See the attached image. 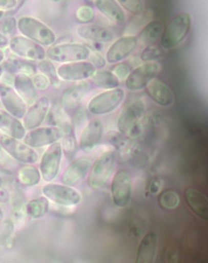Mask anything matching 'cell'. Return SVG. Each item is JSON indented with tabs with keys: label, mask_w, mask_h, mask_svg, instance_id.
<instances>
[{
	"label": "cell",
	"mask_w": 208,
	"mask_h": 263,
	"mask_svg": "<svg viewBox=\"0 0 208 263\" xmlns=\"http://www.w3.org/2000/svg\"><path fill=\"white\" fill-rule=\"evenodd\" d=\"M108 137L109 142L120 152L123 151L124 149L127 150L130 145L128 140L119 133L110 132L108 134Z\"/></svg>",
	"instance_id": "obj_37"
},
{
	"label": "cell",
	"mask_w": 208,
	"mask_h": 263,
	"mask_svg": "<svg viewBox=\"0 0 208 263\" xmlns=\"http://www.w3.org/2000/svg\"><path fill=\"white\" fill-rule=\"evenodd\" d=\"M62 157L61 145L58 142L49 146L44 154L40 163L41 174L48 182L54 180L60 168Z\"/></svg>",
	"instance_id": "obj_13"
},
{
	"label": "cell",
	"mask_w": 208,
	"mask_h": 263,
	"mask_svg": "<svg viewBox=\"0 0 208 263\" xmlns=\"http://www.w3.org/2000/svg\"><path fill=\"white\" fill-rule=\"evenodd\" d=\"M10 41L7 36L0 32V49H4L9 46Z\"/></svg>",
	"instance_id": "obj_49"
},
{
	"label": "cell",
	"mask_w": 208,
	"mask_h": 263,
	"mask_svg": "<svg viewBox=\"0 0 208 263\" xmlns=\"http://www.w3.org/2000/svg\"><path fill=\"white\" fill-rule=\"evenodd\" d=\"M90 90L91 85L86 82L68 88L60 98L61 106L67 111L77 109Z\"/></svg>",
	"instance_id": "obj_18"
},
{
	"label": "cell",
	"mask_w": 208,
	"mask_h": 263,
	"mask_svg": "<svg viewBox=\"0 0 208 263\" xmlns=\"http://www.w3.org/2000/svg\"><path fill=\"white\" fill-rule=\"evenodd\" d=\"M157 247V236L154 232L148 233L142 239L137 251L136 261L140 263L152 262Z\"/></svg>",
	"instance_id": "obj_26"
},
{
	"label": "cell",
	"mask_w": 208,
	"mask_h": 263,
	"mask_svg": "<svg viewBox=\"0 0 208 263\" xmlns=\"http://www.w3.org/2000/svg\"><path fill=\"white\" fill-rule=\"evenodd\" d=\"M125 92L122 89L116 88L104 91L93 98L88 108L92 114L102 116L116 109L123 102Z\"/></svg>",
	"instance_id": "obj_6"
},
{
	"label": "cell",
	"mask_w": 208,
	"mask_h": 263,
	"mask_svg": "<svg viewBox=\"0 0 208 263\" xmlns=\"http://www.w3.org/2000/svg\"><path fill=\"white\" fill-rule=\"evenodd\" d=\"M14 89L27 105H32L38 98L37 89L32 79L25 74H16L14 78Z\"/></svg>",
	"instance_id": "obj_23"
},
{
	"label": "cell",
	"mask_w": 208,
	"mask_h": 263,
	"mask_svg": "<svg viewBox=\"0 0 208 263\" xmlns=\"http://www.w3.org/2000/svg\"><path fill=\"white\" fill-rule=\"evenodd\" d=\"M94 4L102 14L112 21L119 24H122L126 21V13L118 2L114 0H96Z\"/></svg>",
	"instance_id": "obj_28"
},
{
	"label": "cell",
	"mask_w": 208,
	"mask_h": 263,
	"mask_svg": "<svg viewBox=\"0 0 208 263\" xmlns=\"http://www.w3.org/2000/svg\"><path fill=\"white\" fill-rule=\"evenodd\" d=\"M4 71V68L3 66L0 65V79L3 77Z\"/></svg>",
	"instance_id": "obj_52"
},
{
	"label": "cell",
	"mask_w": 208,
	"mask_h": 263,
	"mask_svg": "<svg viewBox=\"0 0 208 263\" xmlns=\"http://www.w3.org/2000/svg\"><path fill=\"white\" fill-rule=\"evenodd\" d=\"M151 98L161 106L169 107L174 103L175 95L171 88L162 81L155 79L147 86Z\"/></svg>",
	"instance_id": "obj_22"
},
{
	"label": "cell",
	"mask_w": 208,
	"mask_h": 263,
	"mask_svg": "<svg viewBox=\"0 0 208 263\" xmlns=\"http://www.w3.org/2000/svg\"><path fill=\"white\" fill-rule=\"evenodd\" d=\"M45 196L58 205L72 206L79 204L81 200L80 194L70 186L50 183L43 187Z\"/></svg>",
	"instance_id": "obj_10"
},
{
	"label": "cell",
	"mask_w": 208,
	"mask_h": 263,
	"mask_svg": "<svg viewBox=\"0 0 208 263\" xmlns=\"http://www.w3.org/2000/svg\"><path fill=\"white\" fill-rule=\"evenodd\" d=\"M132 177L124 170L118 171L115 175L111 186L112 195L115 204L124 207L129 203L132 193Z\"/></svg>",
	"instance_id": "obj_14"
},
{
	"label": "cell",
	"mask_w": 208,
	"mask_h": 263,
	"mask_svg": "<svg viewBox=\"0 0 208 263\" xmlns=\"http://www.w3.org/2000/svg\"><path fill=\"white\" fill-rule=\"evenodd\" d=\"M145 105L137 100L127 106L121 112L118 120V128L121 134L137 137L144 123Z\"/></svg>",
	"instance_id": "obj_3"
},
{
	"label": "cell",
	"mask_w": 208,
	"mask_h": 263,
	"mask_svg": "<svg viewBox=\"0 0 208 263\" xmlns=\"http://www.w3.org/2000/svg\"><path fill=\"white\" fill-rule=\"evenodd\" d=\"M10 199V195L7 190L4 189H0V203H6Z\"/></svg>",
	"instance_id": "obj_50"
},
{
	"label": "cell",
	"mask_w": 208,
	"mask_h": 263,
	"mask_svg": "<svg viewBox=\"0 0 208 263\" xmlns=\"http://www.w3.org/2000/svg\"><path fill=\"white\" fill-rule=\"evenodd\" d=\"M3 241L6 243H8L11 240L12 234L14 232V223L11 220L7 219L3 223Z\"/></svg>",
	"instance_id": "obj_42"
},
{
	"label": "cell",
	"mask_w": 208,
	"mask_h": 263,
	"mask_svg": "<svg viewBox=\"0 0 208 263\" xmlns=\"http://www.w3.org/2000/svg\"><path fill=\"white\" fill-rule=\"evenodd\" d=\"M91 165V160L89 158L82 157L76 159L64 172L62 183L70 186L75 185L86 177Z\"/></svg>",
	"instance_id": "obj_19"
},
{
	"label": "cell",
	"mask_w": 208,
	"mask_h": 263,
	"mask_svg": "<svg viewBox=\"0 0 208 263\" xmlns=\"http://www.w3.org/2000/svg\"><path fill=\"white\" fill-rule=\"evenodd\" d=\"M16 0H0V11L5 12L16 9L20 4Z\"/></svg>",
	"instance_id": "obj_46"
},
{
	"label": "cell",
	"mask_w": 208,
	"mask_h": 263,
	"mask_svg": "<svg viewBox=\"0 0 208 263\" xmlns=\"http://www.w3.org/2000/svg\"><path fill=\"white\" fill-rule=\"evenodd\" d=\"M76 17L78 21L84 24H89L95 17V12L92 8L88 6L80 7L76 12Z\"/></svg>",
	"instance_id": "obj_38"
},
{
	"label": "cell",
	"mask_w": 208,
	"mask_h": 263,
	"mask_svg": "<svg viewBox=\"0 0 208 263\" xmlns=\"http://www.w3.org/2000/svg\"><path fill=\"white\" fill-rule=\"evenodd\" d=\"M160 70L156 62H148L136 68L126 80V86L131 91H139L147 87Z\"/></svg>",
	"instance_id": "obj_9"
},
{
	"label": "cell",
	"mask_w": 208,
	"mask_h": 263,
	"mask_svg": "<svg viewBox=\"0 0 208 263\" xmlns=\"http://www.w3.org/2000/svg\"><path fill=\"white\" fill-rule=\"evenodd\" d=\"M91 80L96 87L104 90L116 89L120 84V81L114 73L107 70H96Z\"/></svg>",
	"instance_id": "obj_29"
},
{
	"label": "cell",
	"mask_w": 208,
	"mask_h": 263,
	"mask_svg": "<svg viewBox=\"0 0 208 263\" xmlns=\"http://www.w3.org/2000/svg\"><path fill=\"white\" fill-rule=\"evenodd\" d=\"M5 59V53L3 49H0V63H2Z\"/></svg>",
	"instance_id": "obj_51"
},
{
	"label": "cell",
	"mask_w": 208,
	"mask_h": 263,
	"mask_svg": "<svg viewBox=\"0 0 208 263\" xmlns=\"http://www.w3.org/2000/svg\"><path fill=\"white\" fill-rule=\"evenodd\" d=\"M19 120L6 110L0 109V130L8 136L22 140L26 134V129Z\"/></svg>",
	"instance_id": "obj_25"
},
{
	"label": "cell",
	"mask_w": 208,
	"mask_h": 263,
	"mask_svg": "<svg viewBox=\"0 0 208 263\" xmlns=\"http://www.w3.org/2000/svg\"><path fill=\"white\" fill-rule=\"evenodd\" d=\"M62 151L66 159L72 161L78 152V143L73 127L67 122L62 124Z\"/></svg>",
	"instance_id": "obj_27"
},
{
	"label": "cell",
	"mask_w": 208,
	"mask_h": 263,
	"mask_svg": "<svg viewBox=\"0 0 208 263\" xmlns=\"http://www.w3.org/2000/svg\"><path fill=\"white\" fill-rule=\"evenodd\" d=\"M81 39L97 43H108L114 40L115 34L110 29L95 24H83L77 29Z\"/></svg>",
	"instance_id": "obj_21"
},
{
	"label": "cell",
	"mask_w": 208,
	"mask_h": 263,
	"mask_svg": "<svg viewBox=\"0 0 208 263\" xmlns=\"http://www.w3.org/2000/svg\"><path fill=\"white\" fill-rule=\"evenodd\" d=\"M103 134V125L98 119L90 121L84 129L80 141V147L83 152L92 151L100 143Z\"/></svg>",
	"instance_id": "obj_20"
},
{
	"label": "cell",
	"mask_w": 208,
	"mask_h": 263,
	"mask_svg": "<svg viewBox=\"0 0 208 263\" xmlns=\"http://www.w3.org/2000/svg\"><path fill=\"white\" fill-rule=\"evenodd\" d=\"M17 178L19 182L25 186H31L37 185L41 179V174L35 166L26 165L18 171Z\"/></svg>",
	"instance_id": "obj_32"
},
{
	"label": "cell",
	"mask_w": 208,
	"mask_h": 263,
	"mask_svg": "<svg viewBox=\"0 0 208 263\" xmlns=\"http://www.w3.org/2000/svg\"><path fill=\"white\" fill-rule=\"evenodd\" d=\"M62 136V131L59 127H38L26 134L24 143L32 148L41 147L58 142Z\"/></svg>",
	"instance_id": "obj_12"
},
{
	"label": "cell",
	"mask_w": 208,
	"mask_h": 263,
	"mask_svg": "<svg viewBox=\"0 0 208 263\" xmlns=\"http://www.w3.org/2000/svg\"><path fill=\"white\" fill-rule=\"evenodd\" d=\"M13 159L0 146V166L7 169H12L16 165Z\"/></svg>",
	"instance_id": "obj_44"
},
{
	"label": "cell",
	"mask_w": 208,
	"mask_h": 263,
	"mask_svg": "<svg viewBox=\"0 0 208 263\" xmlns=\"http://www.w3.org/2000/svg\"><path fill=\"white\" fill-rule=\"evenodd\" d=\"M137 40L133 36H124L115 42L107 51L106 60L111 64L120 62L130 56L137 46Z\"/></svg>",
	"instance_id": "obj_17"
},
{
	"label": "cell",
	"mask_w": 208,
	"mask_h": 263,
	"mask_svg": "<svg viewBox=\"0 0 208 263\" xmlns=\"http://www.w3.org/2000/svg\"><path fill=\"white\" fill-rule=\"evenodd\" d=\"M191 17L185 12L173 16L166 26L161 37V46L171 49L180 45L189 33Z\"/></svg>",
	"instance_id": "obj_2"
},
{
	"label": "cell",
	"mask_w": 208,
	"mask_h": 263,
	"mask_svg": "<svg viewBox=\"0 0 208 263\" xmlns=\"http://www.w3.org/2000/svg\"><path fill=\"white\" fill-rule=\"evenodd\" d=\"M89 58H90V62L95 68L101 69L105 67L107 64V60L99 53L91 54Z\"/></svg>",
	"instance_id": "obj_45"
},
{
	"label": "cell",
	"mask_w": 208,
	"mask_h": 263,
	"mask_svg": "<svg viewBox=\"0 0 208 263\" xmlns=\"http://www.w3.org/2000/svg\"><path fill=\"white\" fill-rule=\"evenodd\" d=\"M158 202L163 209L171 210L177 208L180 202L178 194L172 190H165L161 192L158 196Z\"/></svg>",
	"instance_id": "obj_34"
},
{
	"label": "cell",
	"mask_w": 208,
	"mask_h": 263,
	"mask_svg": "<svg viewBox=\"0 0 208 263\" xmlns=\"http://www.w3.org/2000/svg\"><path fill=\"white\" fill-rule=\"evenodd\" d=\"M185 201L191 210L203 220L208 218V201L201 192L193 187H189L184 192Z\"/></svg>",
	"instance_id": "obj_24"
},
{
	"label": "cell",
	"mask_w": 208,
	"mask_h": 263,
	"mask_svg": "<svg viewBox=\"0 0 208 263\" xmlns=\"http://www.w3.org/2000/svg\"><path fill=\"white\" fill-rule=\"evenodd\" d=\"M4 68L11 73L25 74L29 77L33 76L37 71V66L19 57L9 58Z\"/></svg>",
	"instance_id": "obj_30"
},
{
	"label": "cell",
	"mask_w": 208,
	"mask_h": 263,
	"mask_svg": "<svg viewBox=\"0 0 208 263\" xmlns=\"http://www.w3.org/2000/svg\"><path fill=\"white\" fill-rule=\"evenodd\" d=\"M3 184V180L1 177H0V189L2 187V185Z\"/></svg>",
	"instance_id": "obj_53"
},
{
	"label": "cell",
	"mask_w": 208,
	"mask_h": 263,
	"mask_svg": "<svg viewBox=\"0 0 208 263\" xmlns=\"http://www.w3.org/2000/svg\"><path fill=\"white\" fill-rule=\"evenodd\" d=\"M17 28V22L14 17L6 19L3 23L2 26L3 33L7 35L14 34Z\"/></svg>",
	"instance_id": "obj_43"
},
{
	"label": "cell",
	"mask_w": 208,
	"mask_h": 263,
	"mask_svg": "<svg viewBox=\"0 0 208 263\" xmlns=\"http://www.w3.org/2000/svg\"><path fill=\"white\" fill-rule=\"evenodd\" d=\"M57 70L59 79L66 81H83L91 78L96 68L90 62L86 61L63 64Z\"/></svg>",
	"instance_id": "obj_11"
},
{
	"label": "cell",
	"mask_w": 208,
	"mask_h": 263,
	"mask_svg": "<svg viewBox=\"0 0 208 263\" xmlns=\"http://www.w3.org/2000/svg\"><path fill=\"white\" fill-rule=\"evenodd\" d=\"M91 55L90 50L78 43H65L52 47L47 57L52 61L63 64L85 61Z\"/></svg>",
	"instance_id": "obj_4"
},
{
	"label": "cell",
	"mask_w": 208,
	"mask_h": 263,
	"mask_svg": "<svg viewBox=\"0 0 208 263\" xmlns=\"http://www.w3.org/2000/svg\"><path fill=\"white\" fill-rule=\"evenodd\" d=\"M86 120L87 114L85 110L82 108H77L73 120L74 125L76 127H78L82 124Z\"/></svg>",
	"instance_id": "obj_47"
},
{
	"label": "cell",
	"mask_w": 208,
	"mask_h": 263,
	"mask_svg": "<svg viewBox=\"0 0 208 263\" xmlns=\"http://www.w3.org/2000/svg\"><path fill=\"white\" fill-rule=\"evenodd\" d=\"M50 107V101L47 96L38 98L31 105L23 118L25 129L31 130L39 127L49 114Z\"/></svg>",
	"instance_id": "obj_16"
},
{
	"label": "cell",
	"mask_w": 208,
	"mask_h": 263,
	"mask_svg": "<svg viewBox=\"0 0 208 263\" xmlns=\"http://www.w3.org/2000/svg\"><path fill=\"white\" fill-rule=\"evenodd\" d=\"M115 165V156L112 152L101 155L91 166L88 184L93 190L105 185L110 178Z\"/></svg>",
	"instance_id": "obj_5"
},
{
	"label": "cell",
	"mask_w": 208,
	"mask_h": 263,
	"mask_svg": "<svg viewBox=\"0 0 208 263\" xmlns=\"http://www.w3.org/2000/svg\"><path fill=\"white\" fill-rule=\"evenodd\" d=\"M161 51L156 47L149 46L141 53V59L144 62H151L161 57Z\"/></svg>",
	"instance_id": "obj_40"
},
{
	"label": "cell",
	"mask_w": 208,
	"mask_h": 263,
	"mask_svg": "<svg viewBox=\"0 0 208 263\" xmlns=\"http://www.w3.org/2000/svg\"><path fill=\"white\" fill-rule=\"evenodd\" d=\"M162 25L157 20L149 23L141 31L138 35V41L143 45L155 44L161 36Z\"/></svg>",
	"instance_id": "obj_31"
},
{
	"label": "cell",
	"mask_w": 208,
	"mask_h": 263,
	"mask_svg": "<svg viewBox=\"0 0 208 263\" xmlns=\"http://www.w3.org/2000/svg\"><path fill=\"white\" fill-rule=\"evenodd\" d=\"M0 101L5 110L15 118L23 119L27 110V105L15 90L7 84H0Z\"/></svg>",
	"instance_id": "obj_15"
},
{
	"label": "cell",
	"mask_w": 208,
	"mask_h": 263,
	"mask_svg": "<svg viewBox=\"0 0 208 263\" xmlns=\"http://www.w3.org/2000/svg\"><path fill=\"white\" fill-rule=\"evenodd\" d=\"M161 182L158 178H154L150 184V191L153 195L158 193L161 189Z\"/></svg>",
	"instance_id": "obj_48"
},
{
	"label": "cell",
	"mask_w": 208,
	"mask_h": 263,
	"mask_svg": "<svg viewBox=\"0 0 208 263\" xmlns=\"http://www.w3.org/2000/svg\"><path fill=\"white\" fill-rule=\"evenodd\" d=\"M37 69L41 73L45 75L49 79L51 85L58 87L60 84V79L57 73V70L54 64L50 61L43 60L38 63Z\"/></svg>",
	"instance_id": "obj_35"
},
{
	"label": "cell",
	"mask_w": 208,
	"mask_h": 263,
	"mask_svg": "<svg viewBox=\"0 0 208 263\" xmlns=\"http://www.w3.org/2000/svg\"><path fill=\"white\" fill-rule=\"evenodd\" d=\"M17 28L23 36L43 47L51 46L56 40V35L50 27L33 17L19 18Z\"/></svg>",
	"instance_id": "obj_1"
},
{
	"label": "cell",
	"mask_w": 208,
	"mask_h": 263,
	"mask_svg": "<svg viewBox=\"0 0 208 263\" xmlns=\"http://www.w3.org/2000/svg\"><path fill=\"white\" fill-rule=\"evenodd\" d=\"M27 214L33 218H39L45 216L49 210V202L46 197L34 199L27 204Z\"/></svg>",
	"instance_id": "obj_33"
},
{
	"label": "cell",
	"mask_w": 208,
	"mask_h": 263,
	"mask_svg": "<svg viewBox=\"0 0 208 263\" xmlns=\"http://www.w3.org/2000/svg\"><path fill=\"white\" fill-rule=\"evenodd\" d=\"M0 146L12 158L18 161L32 164L38 161L39 156L32 147L19 140L0 133Z\"/></svg>",
	"instance_id": "obj_7"
},
{
	"label": "cell",
	"mask_w": 208,
	"mask_h": 263,
	"mask_svg": "<svg viewBox=\"0 0 208 263\" xmlns=\"http://www.w3.org/2000/svg\"><path fill=\"white\" fill-rule=\"evenodd\" d=\"M112 72L120 81L126 80L131 72V68L126 63H121L115 65Z\"/></svg>",
	"instance_id": "obj_41"
},
{
	"label": "cell",
	"mask_w": 208,
	"mask_h": 263,
	"mask_svg": "<svg viewBox=\"0 0 208 263\" xmlns=\"http://www.w3.org/2000/svg\"><path fill=\"white\" fill-rule=\"evenodd\" d=\"M9 46L15 55L22 59L39 62L45 60L47 57L43 46L23 35L13 37Z\"/></svg>",
	"instance_id": "obj_8"
},
{
	"label": "cell",
	"mask_w": 208,
	"mask_h": 263,
	"mask_svg": "<svg viewBox=\"0 0 208 263\" xmlns=\"http://www.w3.org/2000/svg\"><path fill=\"white\" fill-rule=\"evenodd\" d=\"M32 80L36 89L41 91L47 90L51 85L49 79L41 72L33 75Z\"/></svg>",
	"instance_id": "obj_39"
},
{
	"label": "cell",
	"mask_w": 208,
	"mask_h": 263,
	"mask_svg": "<svg viewBox=\"0 0 208 263\" xmlns=\"http://www.w3.org/2000/svg\"><path fill=\"white\" fill-rule=\"evenodd\" d=\"M118 3L122 8L134 14H140L144 10V4L140 0H119Z\"/></svg>",
	"instance_id": "obj_36"
}]
</instances>
